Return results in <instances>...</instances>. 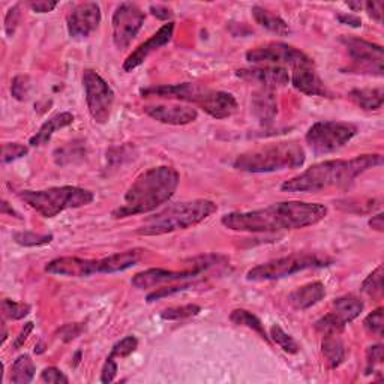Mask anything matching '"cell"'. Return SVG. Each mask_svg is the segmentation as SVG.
I'll return each instance as SVG.
<instances>
[{"label":"cell","mask_w":384,"mask_h":384,"mask_svg":"<svg viewBox=\"0 0 384 384\" xmlns=\"http://www.w3.org/2000/svg\"><path fill=\"white\" fill-rule=\"evenodd\" d=\"M191 287V284H182V286H170V287H162V288H156V291L151 293L148 296V302L152 303L155 300H160L162 297L176 295V293H182L185 290H188Z\"/></svg>","instance_id":"obj_43"},{"label":"cell","mask_w":384,"mask_h":384,"mask_svg":"<svg viewBox=\"0 0 384 384\" xmlns=\"http://www.w3.org/2000/svg\"><path fill=\"white\" fill-rule=\"evenodd\" d=\"M362 291L369 297H380L383 295V266H378L362 284Z\"/></svg>","instance_id":"obj_34"},{"label":"cell","mask_w":384,"mask_h":384,"mask_svg":"<svg viewBox=\"0 0 384 384\" xmlns=\"http://www.w3.org/2000/svg\"><path fill=\"white\" fill-rule=\"evenodd\" d=\"M72 123H74V115H71V113H68V111L59 113V115H56V116L50 117L47 122L42 123V127L30 139L29 144L33 146V148H39V146L47 144L51 140L54 131L70 127V125H72Z\"/></svg>","instance_id":"obj_24"},{"label":"cell","mask_w":384,"mask_h":384,"mask_svg":"<svg viewBox=\"0 0 384 384\" xmlns=\"http://www.w3.org/2000/svg\"><path fill=\"white\" fill-rule=\"evenodd\" d=\"M380 165H383V156L378 153L359 155L353 160L324 161L287 180L281 189L286 192H320L329 188H344L352 185L357 176Z\"/></svg>","instance_id":"obj_2"},{"label":"cell","mask_w":384,"mask_h":384,"mask_svg":"<svg viewBox=\"0 0 384 384\" xmlns=\"http://www.w3.org/2000/svg\"><path fill=\"white\" fill-rule=\"evenodd\" d=\"M27 153H29V149L26 148L25 144H20V143H8V144H4V149H2V164L14 162V161L20 160V158L26 156Z\"/></svg>","instance_id":"obj_39"},{"label":"cell","mask_w":384,"mask_h":384,"mask_svg":"<svg viewBox=\"0 0 384 384\" xmlns=\"http://www.w3.org/2000/svg\"><path fill=\"white\" fill-rule=\"evenodd\" d=\"M32 331H33V323H26L25 327H23V329H21V332H20L18 338L15 340V343H14V348H20L23 344H25Z\"/></svg>","instance_id":"obj_52"},{"label":"cell","mask_w":384,"mask_h":384,"mask_svg":"<svg viewBox=\"0 0 384 384\" xmlns=\"http://www.w3.org/2000/svg\"><path fill=\"white\" fill-rule=\"evenodd\" d=\"M347 5L352 9H354V11H360L364 8V2H348Z\"/></svg>","instance_id":"obj_54"},{"label":"cell","mask_w":384,"mask_h":384,"mask_svg":"<svg viewBox=\"0 0 384 384\" xmlns=\"http://www.w3.org/2000/svg\"><path fill=\"white\" fill-rule=\"evenodd\" d=\"M357 134V127L345 122H317L308 129L307 140L315 153H331L352 141Z\"/></svg>","instance_id":"obj_8"},{"label":"cell","mask_w":384,"mask_h":384,"mask_svg":"<svg viewBox=\"0 0 384 384\" xmlns=\"http://www.w3.org/2000/svg\"><path fill=\"white\" fill-rule=\"evenodd\" d=\"M201 311L198 305H184V307H174V308H168L161 312V319L167 321H179V320H185L196 317Z\"/></svg>","instance_id":"obj_33"},{"label":"cell","mask_w":384,"mask_h":384,"mask_svg":"<svg viewBox=\"0 0 384 384\" xmlns=\"http://www.w3.org/2000/svg\"><path fill=\"white\" fill-rule=\"evenodd\" d=\"M200 274L196 270L188 269L182 270V272H176V270H167V269H148L144 272H140L132 278V286L139 290L146 288H155L165 284H173L177 281H186V279H194Z\"/></svg>","instance_id":"obj_17"},{"label":"cell","mask_w":384,"mask_h":384,"mask_svg":"<svg viewBox=\"0 0 384 384\" xmlns=\"http://www.w3.org/2000/svg\"><path fill=\"white\" fill-rule=\"evenodd\" d=\"M84 327L80 324H66L65 327H62L60 331V338L65 343H70L83 332Z\"/></svg>","instance_id":"obj_47"},{"label":"cell","mask_w":384,"mask_h":384,"mask_svg":"<svg viewBox=\"0 0 384 384\" xmlns=\"http://www.w3.org/2000/svg\"><path fill=\"white\" fill-rule=\"evenodd\" d=\"M45 272L66 278H84L101 274V260H87L78 257L54 258L45 266Z\"/></svg>","instance_id":"obj_15"},{"label":"cell","mask_w":384,"mask_h":384,"mask_svg":"<svg viewBox=\"0 0 384 384\" xmlns=\"http://www.w3.org/2000/svg\"><path fill=\"white\" fill-rule=\"evenodd\" d=\"M251 110L260 123H263V125L272 123L278 115V103L272 90L262 89L254 92L251 99Z\"/></svg>","instance_id":"obj_22"},{"label":"cell","mask_w":384,"mask_h":384,"mask_svg":"<svg viewBox=\"0 0 384 384\" xmlns=\"http://www.w3.org/2000/svg\"><path fill=\"white\" fill-rule=\"evenodd\" d=\"M237 77L248 82H255L264 86V89H276L288 84L290 75L284 66H254L248 70L237 71Z\"/></svg>","instance_id":"obj_19"},{"label":"cell","mask_w":384,"mask_h":384,"mask_svg":"<svg viewBox=\"0 0 384 384\" xmlns=\"http://www.w3.org/2000/svg\"><path fill=\"white\" fill-rule=\"evenodd\" d=\"M364 326L369 333L381 338L383 336V308H377L376 311H372L364 320Z\"/></svg>","instance_id":"obj_41"},{"label":"cell","mask_w":384,"mask_h":384,"mask_svg":"<svg viewBox=\"0 0 384 384\" xmlns=\"http://www.w3.org/2000/svg\"><path fill=\"white\" fill-rule=\"evenodd\" d=\"M324 296H326L324 284L315 281V282H309V284L307 286L296 288L288 296V302L295 309L303 311L314 307V305H317L320 300L324 299Z\"/></svg>","instance_id":"obj_23"},{"label":"cell","mask_w":384,"mask_h":384,"mask_svg":"<svg viewBox=\"0 0 384 384\" xmlns=\"http://www.w3.org/2000/svg\"><path fill=\"white\" fill-rule=\"evenodd\" d=\"M323 354L331 368H338L345 359V350L340 335H324L321 344Z\"/></svg>","instance_id":"obj_28"},{"label":"cell","mask_w":384,"mask_h":384,"mask_svg":"<svg viewBox=\"0 0 384 384\" xmlns=\"http://www.w3.org/2000/svg\"><path fill=\"white\" fill-rule=\"evenodd\" d=\"M200 108L203 111H206L209 116L215 119H227L237 111V101L229 92L210 89L205 104H203Z\"/></svg>","instance_id":"obj_21"},{"label":"cell","mask_w":384,"mask_h":384,"mask_svg":"<svg viewBox=\"0 0 384 384\" xmlns=\"http://www.w3.org/2000/svg\"><path fill=\"white\" fill-rule=\"evenodd\" d=\"M364 311V302L356 296H343L333 302L332 315L343 326L356 320Z\"/></svg>","instance_id":"obj_25"},{"label":"cell","mask_w":384,"mask_h":384,"mask_svg":"<svg viewBox=\"0 0 384 384\" xmlns=\"http://www.w3.org/2000/svg\"><path fill=\"white\" fill-rule=\"evenodd\" d=\"M251 13L258 25L267 29L269 32L276 33V35H279V37H287L290 33V27H288L287 23L282 20L279 15L270 13V11H267L262 6H254L251 9Z\"/></svg>","instance_id":"obj_27"},{"label":"cell","mask_w":384,"mask_h":384,"mask_svg":"<svg viewBox=\"0 0 384 384\" xmlns=\"http://www.w3.org/2000/svg\"><path fill=\"white\" fill-rule=\"evenodd\" d=\"M35 372L37 368L30 356L21 354L13 364V369H11V381L14 384H29L33 380V377H35Z\"/></svg>","instance_id":"obj_29"},{"label":"cell","mask_w":384,"mask_h":384,"mask_svg":"<svg viewBox=\"0 0 384 384\" xmlns=\"http://www.w3.org/2000/svg\"><path fill=\"white\" fill-rule=\"evenodd\" d=\"M20 198L44 218H54L59 213L90 205L95 200L92 191L78 186H54L41 191H21Z\"/></svg>","instance_id":"obj_6"},{"label":"cell","mask_w":384,"mask_h":384,"mask_svg":"<svg viewBox=\"0 0 384 384\" xmlns=\"http://www.w3.org/2000/svg\"><path fill=\"white\" fill-rule=\"evenodd\" d=\"M116 374H117V364L116 360L113 356H108L105 364H104V368H103V372H101V381L103 383H111L113 380L116 378Z\"/></svg>","instance_id":"obj_46"},{"label":"cell","mask_w":384,"mask_h":384,"mask_svg":"<svg viewBox=\"0 0 384 384\" xmlns=\"http://www.w3.org/2000/svg\"><path fill=\"white\" fill-rule=\"evenodd\" d=\"M14 241L21 246H42L53 241L51 234H37L32 231H18L14 234Z\"/></svg>","instance_id":"obj_36"},{"label":"cell","mask_w":384,"mask_h":384,"mask_svg":"<svg viewBox=\"0 0 384 384\" xmlns=\"http://www.w3.org/2000/svg\"><path fill=\"white\" fill-rule=\"evenodd\" d=\"M41 378H42V381L51 383V384H68V383H70V380H68V377L63 374V372L60 369H58V368H54V366L45 368L42 371Z\"/></svg>","instance_id":"obj_44"},{"label":"cell","mask_w":384,"mask_h":384,"mask_svg":"<svg viewBox=\"0 0 384 384\" xmlns=\"http://www.w3.org/2000/svg\"><path fill=\"white\" fill-rule=\"evenodd\" d=\"M369 227H371L372 230L378 231V233H383V230H384V218H383V213H378V215H376V217H372V218L369 219Z\"/></svg>","instance_id":"obj_53"},{"label":"cell","mask_w":384,"mask_h":384,"mask_svg":"<svg viewBox=\"0 0 384 384\" xmlns=\"http://www.w3.org/2000/svg\"><path fill=\"white\" fill-rule=\"evenodd\" d=\"M32 11H35L38 14L51 13V11L58 6V2H49V0H37V2H29L27 4Z\"/></svg>","instance_id":"obj_48"},{"label":"cell","mask_w":384,"mask_h":384,"mask_svg":"<svg viewBox=\"0 0 384 384\" xmlns=\"http://www.w3.org/2000/svg\"><path fill=\"white\" fill-rule=\"evenodd\" d=\"M174 33V23H167L160 30H158L153 37H151L148 41L143 42L135 49L123 63V71L131 72L135 68H139L149 56L160 49H162L165 44H168L173 38Z\"/></svg>","instance_id":"obj_16"},{"label":"cell","mask_w":384,"mask_h":384,"mask_svg":"<svg viewBox=\"0 0 384 384\" xmlns=\"http://www.w3.org/2000/svg\"><path fill=\"white\" fill-rule=\"evenodd\" d=\"M230 320L237 326H245V327H248V329L254 331L255 333L260 335V338H263L266 343H270V336L267 335V332L264 329V324L260 321V319L255 317V315L251 314L250 311L234 309L230 314Z\"/></svg>","instance_id":"obj_30"},{"label":"cell","mask_w":384,"mask_h":384,"mask_svg":"<svg viewBox=\"0 0 384 384\" xmlns=\"http://www.w3.org/2000/svg\"><path fill=\"white\" fill-rule=\"evenodd\" d=\"M11 92L17 101H26L30 92V78L27 75H17L13 80Z\"/></svg>","instance_id":"obj_40"},{"label":"cell","mask_w":384,"mask_h":384,"mask_svg":"<svg viewBox=\"0 0 384 384\" xmlns=\"http://www.w3.org/2000/svg\"><path fill=\"white\" fill-rule=\"evenodd\" d=\"M315 329L321 332L323 335H340L345 329V326L338 321L332 314H327L315 323Z\"/></svg>","instance_id":"obj_38"},{"label":"cell","mask_w":384,"mask_h":384,"mask_svg":"<svg viewBox=\"0 0 384 384\" xmlns=\"http://www.w3.org/2000/svg\"><path fill=\"white\" fill-rule=\"evenodd\" d=\"M291 84L299 92L309 96H329V90L324 86L319 72L315 71L312 59L293 68Z\"/></svg>","instance_id":"obj_18"},{"label":"cell","mask_w":384,"mask_h":384,"mask_svg":"<svg viewBox=\"0 0 384 384\" xmlns=\"http://www.w3.org/2000/svg\"><path fill=\"white\" fill-rule=\"evenodd\" d=\"M218 206L210 200H191L158 212L146 219L137 229L140 236H161L179 230H186L210 218Z\"/></svg>","instance_id":"obj_4"},{"label":"cell","mask_w":384,"mask_h":384,"mask_svg":"<svg viewBox=\"0 0 384 384\" xmlns=\"http://www.w3.org/2000/svg\"><path fill=\"white\" fill-rule=\"evenodd\" d=\"M246 60L257 66H282L288 65L291 70L297 65L311 60L303 51L282 42H272L263 47L252 49L246 53Z\"/></svg>","instance_id":"obj_11"},{"label":"cell","mask_w":384,"mask_h":384,"mask_svg":"<svg viewBox=\"0 0 384 384\" xmlns=\"http://www.w3.org/2000/svg\"><path fill=\"white\" fill-rule=\"evenodd\" d=\"M364 8L366 9L369 17L381 23V20H383V4L381 2H365Z\"/></svg>","instance_id":"obj_49"},{"label":"cell","mask_w":384,"mask_h":384,"mask_svg":"<svg viewBox=\"0 0 384 384\" xmlns=\"http://www.w3.org/2000/svg\"><path fill=\"white\" fill-rule=\"evenodd\" d=\"M86 155L84 144L80 141H74L63 146V148L54 152V161L58 165H68L75 161H82Z\"/></svg>","instance_id":"obj_31"},{"label":"cell","mask_w":384,"mask_h":384,"mask_svg":"<svg viewBox=\"0 0 384 384\" xmlns=\"http://www.w3.org/2000/svg\"><path fill=\"white\" fill-rule=\"evenodd\" d=\"M137 347H139V340L131 335V336L123 338L122 341H119L115 347H113L110 356H113L115 359L128 357L129 354L135 352V350H137Z\"/></svg>","instance_id":"obj_37"},{"label":"cell","mask_w":384,"mask_h":384,"mask_svg":"<svg viewBox=\"0 0 384 384\" xmlns=\"http://www.w3.org/2000/svg\"><path fill=\"white\" fill-rule=\"evenodd\" d=\"M348 98L353 103L366 111H377L383 107L384 103V90L383 87L376 89H354L348 94Z\"/></svg>","instance_id":"obj_26"},{"label":"cell","mask_w":384,"mask_h":384,"mask_svg":"<svg viewBox=\"0 0 384 384\" xmlns=\"http://www.w3.org/2000/svg\"><path fill=\"white\" fill-rule=\"evenodd\" d=\"M144 111L146 115L158 122L176 127L188 125L198 117L197 110L186 105H148Z\"/></svg>","instance_id":"obj_20"},{"label":"cell","mask_w":384,"mask_h":384,"mask_svg":"<svg viewBox=\"0 0 384 384\" xmlns=\"http://www.w3.org/2000/svg\"><path fill=\"white\" fill-rule=\"evenodd\" d=\"M83 87L90 116L99 125H104L111 117L115 92L104 78L94 70H86L83 72Z\"/></svg>","instance_id":"obj_9"},{"label":"cell","mask_w":384,"mask_h":384,"mask_svg":"<svg viewBox=\"0 0 384 384\" xmlns=\"http://www.w3.org/2000/svg\"><path fill=\"white\" fill-rule=\"evenodd\" d=\"M338 21H340L341 25L354 27V29L362 26V20H360L357 15H353V14H340V15H338Z\"/></svg>","instance_id":"obj_51"},{"label":"cell","mask_w":384,"mask_h":384,"mask_svg":"<svg viewBox=\"0 0 384 384\" xmlns=\"http://www.w3.org/2000/svg\"><path fill=\"white\" fill-rule=\"evenodd\" d=\"M270 340H272L279 348L284 350L288 354H297L299 353V344L295 341V338L290 336L279 324H275L270 327Z\"/></svg>","instance_id":"obj_32"},{"label":"cell","mask_w":384,"mask_h":384,"mask_svg":"<svg viewBox=\"0 0 384 384\" xmlns=\"http://www.w3.org/2000/svg\"><path fill=\"white\" fill-rule=\"evenodd\" d=\"M30 305L27 303H20V302H14L9 299H4L2 302V312L6 319L9 320H21L25 319L26 315H29L30 312Z\"/></svg>","instance_id":"obj_35"},{"label":"cell","mask_w":384,"mask_h":384,"mask_svg":"<svg viewBox=\"0 0 384 384\" xmlns=\"http://www.w3.org/2000/svg\"><path fill=\"white\" fill-rule=\"evenodd\" d=\"M210 92L209 87L200 86L196 83H180V84H162L141 89L143 96H158L167 99H177L184 103L196 104L201 107Z\"/></svg>","instance_id":"obj_14"},{"label":"cell","mask_w":384,"mask_h":384,"mask_svg":"<svg viewBox=\"0 0 384 384\" xmlns=\"http://www.w3.org/2000/svg\"><path fill=\"white\" fill-rule=\"evenodd\" d=\"M20 5H15L11 8L8 11V14L5 17V32H6V35L8 37H13L15 30H17V26H18V23H20Z\"/></svg>","instance_id":"obj_45"},{"label":"cell","mask_w":384,"mask_h":384,"mask_svg":"<svg viewBox=\"0 0 384 384\" xmlns=\"http://www.w3.org/2000/svg\"><path fill=\"white\" fill-rule=\"evenodd\" d=\"M326 215L327 207L320 203L282 201L257 210L227 213L221 222L233 231L276 233L311 227L323 221Z\"/></svg>","instance_id":"obj_1"},{"label":"cell","mask_w":384,"mask_h":384,"mask_svg":"<svg viewBox=\"0 0 384 384\" xmlns=\"http://www.w3.org/2000/svg\"><path fill=\"white\" fill-rule=\"evenodd\" d=\"M305 160L307 155L299 143L282 141L239 155L233 167L243 173L262 174L299 168L305 164Z\"/></svg>","instance_id":"obj_5"},{"label":"cell","mask_w":384,"mask_h":384,"mask_svg":"<svg viewBox=\"0 0 384 384\" xmlns=\"http://www.w3.org/2000/svg\"><path fill=\"white\" fill-rule=\"evenodd\" d=\"M332 264V258L321 254H308V252H296L287 257H281L276 260H270L267 263L258 264L252 267L246 274V279L252 282L263 281H275L295 275L303 270L309 269H321Z\"/></svg>","instance_id":"obj_7"},{"label":"cell","mask_w":384,"mask_h":384,"mask_svg":"<svg viewBox=\"0 0 384 384\" xmlns=\"http://www.w3.org/2000/svg\"><path fill=\"white\" fill-rule=\"evenodd\" d=\"M383 359H384L383 345L381 344L371 345L366 352V372L365 374H372L376 366L383 364Z\"/></svg>","instance_id":"obj_42"},{"label":"cell","mask_w":384,"mask_h":384,"mask_svg":"<svg viewBox=\"0 0 384 384\" xmlns=\"http://www.w3.org/2000/svg\"><path fill=\"white\" fill-rule=\"evenodd\" d=\"M341 42L360 72L383 77L384 53L380 45L353 37H343Z\"/></svg>","instance_id":"obj_12"},{"label":"cell","mask_w":384,"mask_h":384,"mask_svg":"<svg viewBox=\"0 0 384 384\" xmlns=\"http://www.w3.org/2000/svg\"><path fill=\"white\" fill-rule=\"evenodd\" d=\"M180 174L173 167L161 165L141 173L125 194V205L111 212L115 219L149 213L170 200L179 186Z\"/></svg>","instance_id":"obj_3"},{"label":"cell","mask_w":384,"mask_h":384,"mask_svg":"<svg viewBox=\"0 0 384 384\" xmlns=\"http://www.w3.org/2000/svg\"><path fill=\"white\" fill-rule=\"evenodd\" d=\"M151 13L152 15H155L158 20H170L173 17V13L170 9L164 5H152L151 6Z\"/></svg>","instance_id":"obj_50"},{"label":"cell","mask_w":384,"mask_h":384,"mask_svg":"<svg viewBox=\"0 0 384 384\" xmlns=\"http://www.w3.org/2000/svg\"><path fill=\"white\" fill-rule=\"evenodd\" d=\"M101 8L95 2L80 4L71 9L66 17V27L70 37L74 39L87 38L101 25Z\"/></svg>","instance_id":"obj_13"},{"label":"cell","mask_w":384,"mask_h":384,"mask_svg":"<svg viewBox=\"0 0 384 384\" xmlns=\"http://www.w3.org/2000/svg\"><path fill=\"white\" fill-rule=\"evenodd\" d=\"M146 15L135 4H120L113 14V42L119 50L127 49L139 35L144 25Z\"/></svg>","instance_id":"obj_10"}]
</instances>
